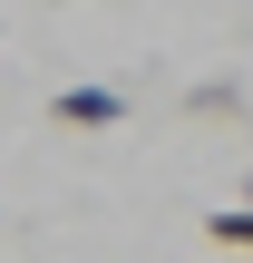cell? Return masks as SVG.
<instances>
[{
	"label": "cell",
	"mask_w": 253,
	"mask_h": 263,
	"mask_svg": "<svg viewBox=\"0 0 253 263\" xmlns=\"http://www.w3.org/2000/svg\"><path fill=\"white\" fill-rule=\"evenodd\" d=\"M49 117H59V127H117V117H127V98H117V88H59V98H49Z\"/></svg>",
	"instance_id": "cell-1"
},
{
	"label": "cell",
	"mask_w": 253,
	"mask_h": 263,
	"mask_svg": "<svg viewBox=\"0 0 253 263\" xmlns=\"http://www.w3.org/2000/svg\"><path fill=\"white\" fill-rule=\"evenodd\" d=\"M205 224H215V244H224V254H253V205H234V215H205Z\"/></svg>",
	"instance_id": "cell-2"
},
{
	"label": "cell",
	"mask_w": 253,
	"mask_h": 263,
	"mask_svg": "<svg viewBox=\"0 0 253 263\" xmlns=\"http://www.w3.org/2000/svg\"><path fill=\"white\" fill-rule=\"evenodd\" d=\"M224 263H253V254H224Z\"/></svg>",
	"instance_id": "cell-3"
}]
</instances>
